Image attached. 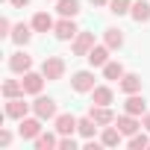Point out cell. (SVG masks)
I'll return each instance as SVG.
<instances>
[{
	"instance_id": "obj_28",
	"label": "cell",
	"mask_w": 150,
	"mask_h": 150,
	"mask_svg": "<svg viewBox=\"0 0 150 150\" xmlns=\"http://www.w3.org/2000/svg\"><path fill=\"white\" fill-rule=\"evenodd\" d=\"M132 0H109V12L112 15H129Z\"/></svg>"
},
{
	"instance_id": "obj_4",
	"label": "cell",
	"mask_w": 150,
	"mask_h": 150,
	"mask_svg": "<svg viewBox=\"0 0 150 150\" xmlns=\"http://www.w3.org/2000/svg\"><path fill=\"white\" fill-rule=\"evenodd\" d=\"M30 109H33V103H27V100H24V94H21V97H12V100H6L3 118L21 121V118H27V115H30Z\"/></svg>"
},
{
	"instance_id": "obj_6",
	"label": "cell",
	"mask_w": 150,
	"mask_h": 150,
	"mask_svg": "<svg viewBox=\"0 0 150 150\" xmlns=\"http://www.w3.org/2000/svg\"><path fill=\"white\" fill-rule=\"evenodd\" d=\"M9 71H12V74H21V77H24L27 71H33V56H30L24 47H18V50L9 56Z\"/></svg>"
},
{
	"instance_id": "obj_9",
	"label": "cell",
	"mask_w": 150,
	"mask_h": 150,
	"mask_svg": "<svg viewBox=\"0 0 150 150\" xmlns=\"http://www.w3.org/2000/svg\"><path fill=\"white\" fill-rule=\"evenodd\" d=\"M115 127H118L127 138H129V135H135L138 129H144V127H141V118H138V115H129V112L118 115V118H115Z\"/></svg>"
},
{
	"instance_id": "obj_19",
	"label": "cell",
	"mask_w": 150,
	"mask_h": 150,
	"mask_svg": "<svg viewBox=\"0 0 150 150\" xmlns=\"http://www.w3.org/2000/svg\"><path fill=\"white\" fill-rule=\"evenodd\" d=\"M100 141H103V147H118V144L124 141V132H121L115 124H109V127H103V132H100Z\"/></svg>"
},
{
	"instance_id": "obj_27",
	"label": "cell",
	"mask_w": 150,
	"mask_h": 150,
	"mask_svg": "<svg viewBox=\"0 0 150 150\" xmlns=\"http://www.w3.org/2000/svg\"><path fill=\"white\" fill-rule=\"evenodd\" d=\"M124 74H127V71H124V65H121V62H115V59H109V62L103 65V77H106V80H121Z\"/></svg>"
},
{
	"instance_id": "obj_8",
	"label": "cell",
	"mask_w": 150,
	"mask_h": 150,
	"mask_svg": "<svg viewBox=\"0 0 150 150\" xmlns=\"http://www.w3.org/2000/svg\"><path fill=\"white\" fill-rule=\"evenodd\" d=\"M77 33H80V27L74 24V18H59L56 27H53V35H56L59 41H74Z\"/></svg>"
},
{
	"instance_id": "obj_22",
	"label": "cell",
	"mask_w": 150,
	"mask_h": 150,
	"mask_svg": "<svg viewBox=\"0 0 150 150\" xmlns=\"http://www.w3.org/2000/svg\"><path fill=\"white\" fill-rule=\"evenodd\" d=\"M56 12L62 18H77L80 15V0H56Z\"/></svg>"
},
{
	"instance_id": "obj_3",
	"label": "cell",
	"mask_w": 150,
	"mask_h": 150,
	"mask_svg": "<svg viewBox=\"0 0 150 150\" xmlns=\"http://www.w3.org/2000/svg\"><path fill=\"white\" fill-rule=\"evenodd\" d=\"M33 115H38L41 121H53V118L59 115V112H56V100H53V97H44V94H35Z\"/></svg>"
},
{
	"instance_id": "obj_32",
	"label": "cell",
	"mask_w": 150,
	"mask_h": 150,
	"mask_svg": "<svg viewBox=\"0 0 150 150\" xmlns=\"http://www.w3.org/2000/svg\"><path fill=\"white\" fill-rule=\"evenodd\" d=\"M141 127L150 132V112H144V115H141Z\"/></svg>"
},
{
	"instance_id": "obj_34",
	"label": "cell",
	"mask_w": 150,
	"mask_h": 150,
	"mask_svg": "<svg viewBox=\"0 0 150 150\" xmlns=\"http://www.w3.org/2000/svg\"><path fill=\"white\" fill-rule=\"evenodd\" d=\"M94 6H109V0H91Z\"/></svg>"
},
{
	"instance_id": "obj_18",
	"label": "cell",
	"mask_w": 150,
	"mask_h": 150,
	"mask_svg": "<svg viewBox=\"0 0 150 150\" xmlns=\"http://www.w3.org/2000/svg\"><path fill=\"white\" fill-rule=\"evenodd\" d=\"M124 112H129V115H144L147 112V100L141 97V94H127V103H124Z\"/></svg>"
},
{
	"instance_id": "obj_5",
	"label": "cell",
	"mask_w": 150,
	"mask_h": 150,
	"mask_svg": "<svg viewBox=\"0 0 150 150\" xmlns=\"http://www.w3.org/2000/svg\"><path fill=\"white\" fill-rule=\"evenodd\" d=\"M41 74L47 77V83L62 80V77H65V59H62V56H47V59L41 62Z\"/></svg>"
},
{
	"instance_id": "obj_12",
	"label": "cell",
	"mask_w": 150,
	"mask_h": 150,
	"mask_svg": "<svg viewBox=\"0 0 150 150\" xmlns=\"http://www.w3.org/2000/svg\"><path fill=\"white\" fill-rule=\"evenodd\" d=\"M33 33H35V30H33V24H15L9 38H12L18 47H27V44H30V38H33Z\"/></svg>"
},
{
	"instance_id": "obj_15",
	"label": "cell",
	"mask_w": 150,
	"mask_h": 150,
	"mask_svg": "<svg viewBox=\"0 0 150 150\" xmlns=\"http://www.w3.org/2000/svg\"><path fill=\"white\" fill-rule=\"evenodd\" d=\"M118 88L124 94H138L141 91V77H138V74H124V77L118 80Z\"/></svg>"
},
{
	"instance_id": "obj_16",
	"label": "cell",
	"mask_w": 150,
	"mask_h": 150,
	"mask_svg": "<svg viewBox=\"0 0 150 150\" xmlns=\"http://www.w3.org/2000/svg\"><path fill=\"white\" fill-rule=\"evenodd\" d=\"M129 18H132L135 24H147V21H150V3H147V0H132Z\"/></svg>"
},
{
	"instance_id": "obj_2",
	"label": "cell",
	"mask_w": 150,
	"mask_h": 150,
	"mask_svg": "<svg viewBox=\"0 0 150 150\" xmlns=\"http://www.w3.org/2000/svg\"><path fill=\"white\" fill-rule=\"evenodd\" d=\"M94 86H97V83H94V71H77V74L71 77V88L77 91V94H91Z\"/></svg>"
},
{
	"instance_id": "obj_26",
	"label": "cell",
	"mask_w": 150,
	"mask_h": 150,
	"mask_svg": "<svg viewBox=\"0 0 150 150\" xmlns=\"http://www.w3.org/2000/svg\"><path fill=\"white\" fill-rule=\"evenodd\" d=\"M0 91H3V97H6V100H12V97H21V94H24V83H21V80H6Z\"/></svg>"
},
{
	"instance_id": "obj_21",
	"label": "cell",
	"mask_w": 150,
	"mask_h": 150,
	"mask_svg": "<svg viewBox=\"0 0 150 150\" xmlns=\"http://www.w3.org/2000/svg\"><path fill=\"white\" fill-rule=\"evenodd\" d=\"M103 44H106L109 50H121V47H124V33H121L118 27H109V30L103 33Z\"/></svg>"
},
{
	"instance_id": "obj_10",
	"label": "cell",
	"mask_w": 150,
	"mask_h": 150,
	"mask_svg": "<svg viewBox=\"0 0 150 150\" xmlns=\"http://www.w3.org/2000/svg\"><path fill=\"white\" fill-rule=\"evenodd\" d=\"M91 47H94V33H86V30H80V33H77V38L71 41L74 56H88V53H91Z\"/></svg>"
},
{
	"instance_id": "obj_24",
	"label": "cell",
	"mask_w": 150,
	"mask_h": 150,
	"mask_svg": "<svg viewBox=\"0 0 150 150\" xmlns=\"http://www.w3.org/2000/svg\"><path fill=\"white\" fill-rule=\"evenodd\" d=\"M127 147H129V150H144V147H150V132H147V129H138L135 135L127 138Z\"/></svg>"
},
{
	"instance_id": "obj_13",
	"label": "cell",
	"mask_w": 150,
	"mask_h": 150,
	"mask_svg": "<svg viewBox=\"0 0 150 150\" xmlns=\"http://www.w3.org/2000/svg\"><path fill=\"white\" fill-rule=\"evenodd\" d=\"M109 53H112V50H109L106 44H94V47H91V53H88L86 59H88V65H91V68H103V65L109 62Z\"/></svg>"
},
{
	"instance_id": "obj_20",
	"label": "cell",
	"mask_w": 150,
	"mask_h": 150,
	"mask_svg": "<svg viewBox=\"0 0 150 150\" xmlns=\"http://www.w3.org/2000/svg\"><path fill=\"white\" fill-rule=\"evenodd\" d=\"M112 100H115V91H112L109 86H94L91 103H97V106H112Z\"/></svg>"
},
{
	"instance_id": "obj_30",
	"label": "cell",
	"mask_w": 150,
	"mask_h": 150,
	"mask_svg": "<svg viewBox=\"0 0 150 150\" xmlns=\"http://www.w3.org/2000/svg\"><path fill=\"white\" fill-rule=\"evenodd\" d=\"M12 138H15V135H12V129H6V127H0V147L6 150V147L12 144Z\"/></svg>"
},
{
	"instance_id": "obj_25",
	"label": "cell",
	"mask_w": 150,
	"mask_h": 150,
	"mask_svg": "<svg viewBox=\"0 0 150 150\" xmlns=\"http://www.w3.org/2000/svg\"><path fill=\"white\" fill-rule=\"evenodd\" d=\"M33 144H35L38 150H53V147H59V132H41Z\"/></svg>"
},
{
	"instance_id": "obj_1",
	"label": "cell",
	"mask_w": 150,
	"mask_h": 150,
	"mask_svg": "<svg viewBox=\"0 0 150 150\" xmlns=\"http://www.w3.org/2000/svg\"><path fill=\"white\" fill-rule=\"evenodd\" d=\"M18 124H21V127H18V135H21L24 141H35V138H38V135L44 132V127H41L44 121H41L38 115H33V118L27 115V118H21Z\"/></svg>"
},
{
	"instance_id": "obj_23",
	"label": "cell",
	"mask_w": 150,
	"mask_h": 150,
	"mask_svg": "<svg viewBox=\"0 0 150 150\" xmlns=\"http://www.w3.org/2000/svg\"><path fill=\"white\" fill-rule=\"evenodd\" d=\"M100 129V124L88 115V118H80V124H77V132L83 135V138H94V132Z\"/></svg>"
},
{
	"instance_id": "obj_7",
	"label": "cell",
	"mask_w": 150,
	"mask_h": 150,
	"mask_svg": "<svg viewBox=\"0 0 150 150\" xmlns=\"http://www.w3.org/2000/svg\"><path fill=\"white\" fill-rule=\"evenodd\" d=\"M21 83H24V94H33V97H35V94H41V88H44L47 77H44L41 71H27Z\"/></svg>"
},
{
	"instance_id": "obj_33",
	"label": "cell",
	"mask_w": 150,
	"mask_h": 150,
	"mask_svg": "<svg viewBox=\"0 0 150 150\" xmlns=\"http://www.w3.org/2000/svg\"><path fill=\"white\" fill-rule=\"evenodd\" d=\"M9 3H12L15 9H24V6H30V0H9Z\"/></svg>"
},
{
	"instance_id": "obj_11",
	"label": "cell",
	"mask_w": 150,
	"mask_h": 150,
	"mask_svg": "<svg viewBox=\"0 0 150 150\" xmlns=\"http://www.w3.org/2000/svg\"><path fill=\"white\" fill-rule=\"evenodd\" d=\"M77 124H80V118H74L71 112L53 118V129H56L59 135H74V132H77Z\"/></svg>"
},
{
	"instance_id": "obj_17",
	"label": "cell",
	"mask_w": 150,
	"mask_h": 150,
	"mask_svg": "<svg viewBox=\"0 0 150 150\" xmlns=\"http://www.w3.org/2000/svg\"><path fill=\"white\" fill-rule=\"evenodd\" d=\"M30 24H33L35 33H53V27H56V21L50 18V12H35Z\"/></svg>"
},
{
	"instance_id": "obj_29",
	"label": "cell",
	"mask_w": 150,
	"mask_h": 150,
	"mask_svg": "<svg viewBox=\"0 0 150 150\" xmlns=\"http://www.w3.org/2000/svg\"><path fill=\"white\" fill-rule=\"evenodd\" d=\"M59 150H77V138L74 135H59Z\"/></svg>"
},
{
	"instance_id": "obj_31",
	"label": "cell",
	"mask_w": 150,
	"mask_h": 150,
	"mask_svg": "<svg viewBox=\"0 0 150 150\" xmlns=\"http://www.w3.org/2000/svg\"><path fill=\"white\" fill-rule=\"evenodd\" d=\"M0 35H12V21L9 18H0Z\"/></svg>"
},
{
	"instance_id": "obj_14",
	"label": "cell",
	"mask_w": 150,
	"mask_h": 150,
	"mask_svg": "<svg viewBox=\"0 0 150 150\" xmlns=\"http://www.w3.org/2000/svg\"><path fill=\"white\" fill-rule=\"evenodd\" d=\"M88 115L100 124V129H103V127H109V124H115V112H112L109 106H97V103H94V106L88 109Z\"/></svg>"
}]
</instances>
